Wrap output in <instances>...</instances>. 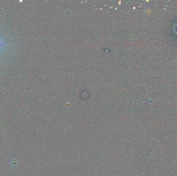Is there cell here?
<instances>
[{
	"label": "cell",
	"instance_id": "1",
	"mask_svg": "<svg viewBox=\"0 0 177 176\" xmlns=\"http://www.w3.org/2000/svg\"><path fill=\"white\" fill-rule=\"evenodd\" d=\"M4 45H3V44H2L1 43H0V47H2V46H3Z\"/></svg>",
	"mask_w": 177,
	"mask_h": 176
}]
</instances>
